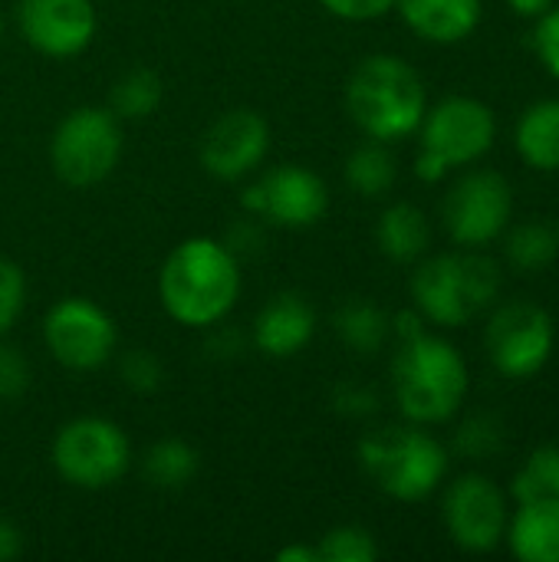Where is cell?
Here are the masks:
<instances>
[{
	"label": "cell",
	"instance_id": "obj_11",
	"mask_svg": "<svg viewBox=\"0 0 559 562\" xmlns=\"http://www.w3.org/2000/svg\"><path fill=\"white\" fill-rule=\"evenodd\" d=\"M241 207L273 227H313L329 211L326 181L306 165H277L250 181L241 194Z\"/></svg>",
	"mask_w": 559,
	"mask_h": 562
},
{
	"label": "cell",
	"instance_id": "obj_28",
	"mask_svg": "<svg viewBox=\"0 0 559 562\" xmlns=\"http://www.w3.org/2000/svg\"><path fill=\"white\" fill-rule=\"evenodd\" d=\"M119 379L135 395H155L165 382V366L152 349H132L119 359Z\"/></svg>",
	"mask_w": 559,
	"mask_h": 562
},
{
	"label": "cell",
	"instance_id": "obj_24",
	"mask_svg": "<svg viewBox=\"0 0 559 562\" xmlns=\"http://www.w3.org/2000/svg\"><path fill=\"white\" fill-rule=\"evenodd\" d=\"M346 181L362 198H382L399 181V161L385 142L369 138L346 158Z\"/></svg>",
	"mask_w": 559,
	"mask_h": 562
},
{
	"label": "cell",
	"instance_id": "obj_29",
	"mask_svg": "<svg viewBox=\"0 0 559 562\" xmlns=\"http://www.w3.org/2000/svg\"><path fill=\"white\" fill-rule=\"evenodd\" d=\"M23 303H26V277L13 260L0 257V339L16 326Z\"/></svg>",
	"mask_w": 559,
	"mask_h": 562
},
{
	"label": "cell",
	"instance_id": "obj_4",
	"mask_svg": "<svg viewBox=\"0 0 559 562\" xmlns=\"http://www.w3.org/2000/svg\"><path fill=\"white\" fill-rule=\"evenodd\" d=\"M415 310L435 326H465L484 313L501 293V267L484 254H438L412 273Z\"/></svg>",
	"mask_w": 559,
	"mask_h": 562
},
{
	"label": "cell",
	"instance_id": "obj_34",
	"mask_svg": "<svg viewBox=\"0 0 559 562\" xmlns=\"http://www.w3.org/2000/svg\"><path fill=\"white\" fill-rule=\"evenodd\" d=\"M333 16L349 20V23H369L385 16L389 10H395L399 0H320Z\"/></svg>",
	"mask_w": 559,
	"mask_h": 562
},
{
	"label": "cell",
	"instance_id": "obj_5",
	"mask_svg": "<svg viewBox=\"0 0 559 562\" xmlns=\"http://www.w3.org/2000/svg\"><path fill=\"white\" fill-rule=\"evenodd\" d=\"M359 464L366 477L402 504H418L438 491L448 474V451L428 431L379 428L359 441Z\"/></svg>",
	"mask_w": 559,
	"mask_h": 562
},
{
	"label": "cell",
	"instance_id": "obj_6",
	"mask_svg": "<svg viewBox=\"0 0 559 562\" xmlns=\"http://www.w3.org/2000/svg\"><path fill=\"white\" fill-rule=\"evenodd\" d=\"M418 138L415 175L425 184H438L451 168L474 165L494 148L497 119L491 105L474 95H448L435 109H425Z\"/></svg>",
	"mask_w": 559,
	"mask_h": 562
},
{
	"label": "cell",
	"instance_id": "obj_30",
	"mask_svg": "<svg viewBox=\"0 0 559 562\" xmlns=\"http://www.w3.org/2000/svg\"><path fill=\"white\" fill-rule=\"evenodd\" d=\"M33 369L16 346L0 342V402H16L30 392Z\"/></svg>",
	"mask_w": 559,
	"mask_h": 562
},
{
	"label": "cell",
	"instance_id": "obj_25",
	"mask_svg": "<svg viewBox=\"0 0 559 562\" xmlns=\"http://www.w3.org/2000/svg\"><path fill=\"white\" fill-rule=\"evenodd\" d=\"M504 250H507L511 267H517L524 273H534V270H544V267H550L557 260L559 234L544 221H527V224H517L507 234Z\"/></svg>",
	"mask_w": 559,
	"mask_h": 562
},
{
	"label": "cell",
	"instance_id": "obj_7",
	"mask_svg": "<svg viewBox=\"0 0 559 562\" xmlns=\"http://www.w3.org/2000/svg\"><path fill=\"white\" fill-rule=\"evenodd\" d=\"M122 158V119L109 105H79L63 115L49 138V165L69 188L105 181Z\"/></svg>",
	"mask_w": 559,
	"mask_h": 562
},
{
	"label": "cell",
	"instance_id": "obj_2",
	"mask_svg": "<svg viewBox=\"0 0 559 562\" xmlns=\"http://www.w3.org/2000/svg\"><path fill=\"white\" fill-rule=\"evenodd\" d=\"M428 92L418 69L395 53L366 56L346 79V112L366 138L402 142L418 132Z\"/></svg>",
	"mask_w": 559,
	"mask_h": 562
},
{
	"label": "cell",
	"instance_id": "obj_39",
	"mask_svg": "<svg viewBox=\"0 0 559 562\" xmlns=\"http://www.w3.org/2000/svg\"><path fill=\"white\" fill-rule=\"evenodd\" d=\"M507 7L521 16H540L554 7V0H507Z\"/></svg>",
	"mask_w": 559,
	"mask_h": 562
},
{
	"label": "cell",
	"instance_id": "obj_13",
	"mask_svg": "<svg viewBox=\"0 0 559 562\" xmlns=\"http://www.w3.org/2000/svg\"><path fill=\"white\" fill-rule=\"evenodd\" d=\"M448 537L465 553H491L507 533V501L484 474L458 477L441 501Z\"/></svg>",
	"mask_w": 559,
	"mask_h": 562
},
{
	"label": "cell",
	"instance_id": "obj_31",
	"mask_svg": "<svg viewBox=\"0 0 559 562\" xmlns=\"http://www.w3.org/2000/svg\"><path fill=\"white\" fill-rule=\"evenodd\" d=\"M501 441H504V428H501L497 418H488V415L465 422V428L458 431V448H461L465 454H471V458H488V454H494V451L501 448Z\"/></svg>",
	"mask_w": 559,
	"mask_h": 562
},
{
	"label": "cell",
	"instance_id": "obj_27",
	"mask_svg": "<svg viewBox=\"0 0 559 562\" xmlns=\"http://www.w3.org/2000/svg\"><path fill=\"white\" fill-rule=\"evenodd\" d=\"M320 562H376L379 560V543L366 527L343 524L333 527L320 543Z\"/></svg>",
	"mask_w": 559,
	"mask_h": 562
},
{
	"label": "cell",
	"instance_id": "obj_20",
	"mask_svg": "<svg viewBox=\"0 0 559 562\" xmlns=\"http://www.w3.org/2000/svg\"><path fill=\"white\" fill-rule=\"evenodd\" d=\"M514 145L524 165L559 171V99H540L521 115Z\"/></svg>",
	"mask_w": 559,
	"mask_h": 562
},
{
	"label": "cell",
	"instance_id": "obj_33",
	"mask_svg": "<svg viewBox=\"0 0 559 562\" xmlns=\"http://www.w3.org/2000/svg\"><path fill=\"white\" fill-rule=\"evenodd\" d=\"M534 46H537V56L544 59V66L550 69V76L559 79V7H550L547 13H540V23L534 30Z\"/></svg>",
	"mask_w": 559,
	"mask_h": 562
},
{
	"label": "cell",
	"instance_id": "obj_10",
	"mask_svg": "<svg viewBox=\"0 0 559 562\" xmlns=\"http://www.w3.org/2000/svg\"><path fill=\"white\" fill-rule=\"evenodd\" d=\"M557 329L554 316L527 300H514L494 310L484 329V349L491 366L507 379H534L554 356Z\"/></svg>",
	"mask_w": 559,
	"mask_h": 562
},
{
	"label": "cell",
	"instance_id": "obj_9",
	"mask_svg": "<svg viewBox=\"0 0 559 562\" xmlns=\"http://www.w3.org/2000/svg\"><path fill=\"white\" fill-rule=\"evenodd\" d=\"M115 342V319L89 296H63L43 316V346L69 372L102 369Z\"/></svg>",
	"mask_w": 559,
	"mask_h": 562
},
{
	"label": "cell",
	"instance_id": "obj_26",
	"mask_svg": "<svg viewBox=\"0 0 559 562\" xmlns=\"http://www.w3.org/2000/svg\"><path fill=\"white\" fill-rule=\"evenodd\" d=\"M514 497L534 501V497H557L559 501V445L540 448L527 458L524 471L514 477Z\"/></svg>",
	"mask_w": 559,
	"mask_h": 562
},
{
	"label": "cell",
	"instance_id": "obj_37",
	"mask_svg": "<svg viewBox=\"0 0 559 562\" xmlns=\"http://www.w3.org/2000/svg\"><path fill=\"white\" fill-rule=\"evenodd\" d=\"M392 333H395L399 342H402V339H412V336L425 333V316H422L418 310H402V313L392 319Z\"/></svg>",
	"mask_w": 559,
	"mask_h": 562
},
{
	"label": "cell",
	"instance_id": "obj_8",
	"mask_svg": "<svg viewBox=\"0 0 559 562\" xmlns=\"http://www.w3.org/2000/svg\"><path fill=\"white\" fill-rule=\"evenodd\" d=\"M53 468L56 474L79 491L115 487L132 468L128 435L99 415H82L66 422L53 438Z\"/></svg>",
	"mask_w": 559,
	"mask_h": 562
},
{
	"label": "cell",
	"instance_id": "obj_35",
	"mask_svg": "<svg viewBox=\"0 0 559 562\" xmlns=\"http://www.w3.org/2000/svg\"><path fill=\"white\" fill-rule=\"evenodd\" d=\"M224 244H227L231 254L241 260V257H250V254H257V250L264 247V234H260V227H257L254 221H237V224L227 231Z\"/></svg>",
	"mask_w": 559,
	"mask_h": 562
},
{
	"label": "cell",
	"instance_id": "obj_14",
	"mask_svg": "<svg viewBox=\"0 0 559 562\" xmlns=\"http://www.w3.org/2000/svg\"><path fill=\"white\" fill-rule=\"evenodd\" d=\"M270 151V125L257 109H227L201 135V168L217 181L254 175Z\"/></svg>",
	"mask_w": 559,
	"mask_h": 562
},
{
	"label": "cell",
	"instance_id": "obj_38",
	"mask_svg": "<svg viewBox=\"0 0 559 562\" xmlns=\"http://www.w3.org/2000/svg\"><path fill=\"white\" fill-rule=\"evenodd\" d=\"M277 562H320V550H316V547L293 543V547L277 550Z\"/></svg>",
	"mask_w": 559,
	"mask_h": 562
},
{
	"label": "cell",
	"instance_id": "obj_16",
	"mask_svg": "<svg viewBox=\"0 0 559 562\" xmlns=\"http://www.w3.org/2000/svg\"><path fill=\"white\" fill-rule=\"evenodd\" d=\"M316 336V310L300 293H277L254 316V346L270 359H290L303 352Z\"/></svg>",
	"mask_w": 559,
	"mask_h": 562
},
{
	"label": "cell",
	"instance_id": "obj_36",
	"mask_svg": "<svg viewBox=\"0 0 559 562\" xmlns=\"http://www.w3.org/2000/svg\"><path fill=\"white\" fill-rule=\"evenodd\" d=\"M23 553V533L16 530V524L0 517V562L20 560Z\"/></svg>",
	"mask_w": 559,
	"mask_h": 562
},
{
	"label": "cell",
	"instance_id": "obj_3",
	"mask_svg": "<svg viewBox=\"0 0 559 562\" xmlns=\"http://www.w3.org/2000/svg\"><path fill=\"white\" fill-rule=\"evenodd\" d=\"M392 392L412 425H445L468 395V366L461 352L428 329L402 339L392 356Z\"/></svg>",
	"mask_w": 559,
	"mask_h": 562
},
{
	"label": "cell",
	"instance_id": "obj_17",
	"mask_svg": "<svg viewBox=\"0 0 559 562\" xmlns=\"http://www.w3.org/2000/svg\"><path fill=\"white\" fill-rule=\"evenodd\" d=\"M402 20L428 43H461L481 23V0H399Z\"/></svg>",
	"mask_w": 559,
	"mask_h": 562
},
{
	"label": "cell",
	"instance_id": "obj_1",
	"mask_svg": "<svg viewBox=\"0 0 559 562\" xmlns=\"http://www.w3.org/2000/svg\"><path fill=\"white\" fill-rule=\"evenodd\" d=\"M244 290L241 260L224 240L188 237L158 270V300L165 313L188 329L221 326Z\"/></svg>",
	"mask_w": 559,
	"mask_h": 562
},
{
	"label": "cell",
	"instance_id": "obj_23",
	"mask_svg": "<svg viewBox=\"0 0 559 562\" xmlns=\"http://www.w3.org/2000/svg\"><path fill=\"white\" fill-rule=\"evenodd\" d=\"M165 99V82L155 69L148 66H132L125 69L112 89H109V109L115 119H128V122H142L148 119Z\"/></svg>",
	"mask_w": 559,
	"mask_h": 562
},
{
	"label": "cell",
	"instance_id": "obj_15",
	"mask_svg": "<svg viewBox=\"0 0 559 562\" xmlns=\"http://www.w3.org/2000/svg\"><path fill=\"white\" fill-rule=\"evenodd\" d=\"M96 26L92 0H16L20 36L49 59H69L89 49Z\"/></svg>",
	"mask_w": 559,
	"mask_h": 562
},
{
	"label": "cell",
	"instance_id": "obj_40",
	"mask_svg": "<svg viewBox=\"0 0 559 562\" xmlns=\"http://www.w3.org/2000/svg\"><path fill=\"white\" fill-rule=\"evenodd\" d=\"M0 36H3V16H0Z\"/></svg>",
	"mask_w": 559,
	"mask_h": 562
},
{
	"label": "cell",
	"instance_id": "obj_12",
	"mask_svg": "<svg viewBox=\"0 0 559 562\" xmlns=\"http://www.w3.org/2000/svg\"><path fill=\"white\" fill-rule=\"evenodd\" d=\"M514 214V191L504 175L481 168L451 184L441 204L445 231L458 247H484L501 237Z\"/></svg>",
	"mask_w": 559,
	"mask_h": 562
},
{
	"label": "cell",
	"instance_id": "obj_19",
	"mask_svg": "<svg viewBox=\"0 0 559 562\" xmlns=\"http://www.w3.org/2000/svg\"><path fill=\"white\" fill-rule=\"evenodd\" d=\"M376 244L392 263H415L428 254L432 224L415 204L399 201L382 211V217L376 224Z\"/></svg>",
	"mask_w": 559,
	"mask_h": 562
},
{
	"label": "cell",
	"instance_id": "obj_22",
	"mask_svg": "<svg viewBox=\"0 0 559 562\" xmlns=\"http://www.w3.org/2000/svg\"><path fill=\"white\" fill-rule=\"evenodd\" d=\"M201 471L198 451L181 438L155 441L142 458V474L155 491H185Z\"/></svg>",
	"mask_w": 559,
	"mask_h": 562
},
{
	"label": "cell",
	"instance_id": "obj_21",
	"mask_svg": "<svg viewBox=\"0 0 559 562\" xmlns=\"http://www.w3.org/2000/svg\"><path fill=\"white\" fill-rule=\"evenodd\" d=\"M333 329L343 346H349L359 356H376L389 336H392V319L369 300H349L336 310Z\"/></svg>",
	"mask_w": 559,
	"mask_h": 562
},
{
	"label": "cell",
	"instance_id": "obj_32",
	"mask_svg": "<svg viewBox=\"0 0 559 562\" xmlns=\"http://www.w3.org/2000/svg\"><path fill=\"white\" fill-rule=\"evenodd\" d=\"M333 408L346 418H369L379 412V395L369 385H356V382H339L333 389Z\"/></svg>",
	"mask_w": 559,
	"mask_h": 562
},
{
	"label": "cell",
	"instance_id": "obj_18",
	"mask_svg": "<svg viewBox=\"0 0 559 562\" xmlns=\"http://www.w3.org/2000/svg\"><path fill=\"white\" fill-rule=\"evenodd\" d=\"M507 543L521 562H559V501H521L514 520H507Z\"/></svg>",
	"mask_w": 559,
	"mask_h": 562
}]
</instances>
